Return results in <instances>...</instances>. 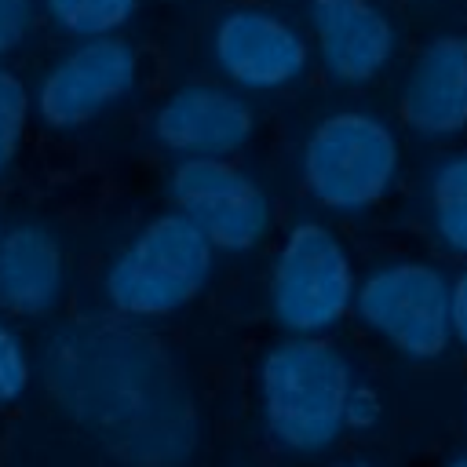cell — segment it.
<instances>
[{
  "mask_svg": "<svg viewBox=\"0 0 467 467\" xmlns=\"http://www.w3.org/2000/svg\"><path fill=\"white\" fill-rule=\"evenodd\" d=\"M62 248L44 226L18 223L0 230V310L18 317L47 314L62 296Z\"/></svg>",
  "mask_w": 467,
  "mask_h": 467,
  "instance_id": "12",
  "label": "cell"
},
{
  "mask_svg": "<svg viewBox=\"0 0 467 467\" xmlns=\"http://www.w3.org/2000/svg\"><path fill=\"white\" fill-rule=\"evenodd\" d=\"M398 175L394 131L361 109L328 113L303 146V182L332 212H365L379 204Z\"/></svg>",
  "mask_w": 467,
  "mask_h": 467,
  "instance_id": "3",
  "label": "cell"
},
{
  "mask_svg": "<svg viewBox=\"0 0 467 467\" xmlns=\"http://www.w3.org/2000/svg\"><path fill=\"white\" fill-rule=\"evenodd\" d=\"M350 390L347 358L317 336H292L270 347L259 365L266 427L296 452H317L339 438Z\"/></svg>",
  "mask_w": 467,
  "mask_h": 467,
  "instance_id": "1",
  "label": "cell"
},
{
  "mask_svg": "<svg viewBox=\"0 0 467 467\" xmlns=\"http://www.w3.org/2000/svg\"><path fill=\"white\" fill-rule=\"evenodd\" d=\"M431 223L449 252L467 255V153L449 157L431 175Z\"/></svg>",
  "mask_w": 467,
  "mask_h": 467,
  "instance_id": "13",
  "label": "cell"
},
{
  "mask_svg": "<svg viewBox=\"0 0 467 467\" xmlns=\"http://www.w3.org/2000/svg\"><path fill=\"white\" fill-rule=\"evenodd\" d=\"M33 15H36L33 0H0V55L15 51L29 36Z\"/></svg>",
  "mask_w": 467,
  "mask_h": 467,
  "instance_id": "17",
  "label": "cell"
},
{
  "mask_svg": "<svg viewBox=\"0 0 467 467\" xmlns=\"http://www.w3.org/2000/svg\"><path fill=\"white\" fill-rule=\"evenodd\" d=\"M26 120H29V91L11 69L0 66V175L18 157Z\"/></svg>",
  "mask_w": 467,
  "mask_h": 467,
  "instance_id": "15",
  "label": "cell"
},
{
  "mask_svg": "<svg viewBox=\"0 0 467 467\" xmlns=\"http://www.w3.org/2000/svg\"><path fill=\"white\" fill-rule=\"evenodd\" d=\"M212 244L179 212L150 219L106 270V299L128 317L182 310L212 277Z\"/></svg>",
  "mask_w": 467,
  "mask_h": 467,
  "instance_id": "2",
  "label": "cell"
},
{
  "mask_svg": "<svg viewBox=\"0 0 467 467\" xmlns=\"http://www.w3.org/2000/svg\"><path fill=\"white\" fill-rule=\"evenodd\" d=\"M449 332L467 347V270L449 285Z\"/></svg>",
  "mask_w": 467,
  "mask_h": 467,
  "instance_id": "18",
  "label": "cell"
},
{
  "mask_svg": "<svg viewBox=\"0 0 467 467\" xmlns=\"http://www.w3.org/2000/svg\"><path fill=\"white\" fill-rule=\"evenodd\" d=\"M401 113L420 135L467 128V36H434L416 55L401 88Z\"/></svg>",
  "mask_w": 467,
  "mask_h": 467,
  "instance_id": "11",
  "label": "cell"
},
{
  "mask_svg": "<svg viewBox=\"0 0 467 467\" xmlns=\"http://www.w3.org/2000/svg\"><path fill=\"white\" fill-rule=\"evenodd\" d=\"M29 387V354L22 339L0 321V405L18 401Z\"/></svg>",
  "mask_w": 467,
  "mask_h": 467,
  "instance_id": "16",
  "label": "cell"
},
{
  "mask_svg": "<svg viewBox=\"0 0 467 467\" xmlns=\"http://www.w3.org/2000/svg\"><path fill=\"white\" fill-rule=\"evenodd\" d=\"M139 58L120 36L80 40L36 84V113L47 128L69 131L95 120L135 88Z\"/></svg>",
  "mask_w": 467,
  "mask_h": 467,
  "instance_id": "7",
  "label": "cell"
},
{
  "mask_svg": "<svg viewBox=\"0 0 467 467\" xmlns=\"http://www.w3.org/2000/svg\"><path fill=\"white\" fill-rule=\"evenodd\" d=\"M168 193L212 248L248 252L270 234V197L230 161H182Z\"/></svg>",
  "mask_w": 467,
  "mask_h": 467,
  "instance_id": "6",
  "label": "cell"
},
{
  "mask_svg": "<svg viewBox=\"0 0 467 467\" xmlns=\"http://www.w3.org/2000/svg\"><path fill=\"white\" fill-rule=\"evenodd\" d=\"M310 29L325 69L343 84H365L394 55V26L368 0H310Z\"/></svg>",
  "mask_w": 467,
  "mask_h": 467,
  "instance_id": "10",
  "label": "cell"
},
{
  "mask_svg": "<svg viewBox=\"0 0 467 467\" xmlns=\"http://www.w3.org/2000/svg\"><path fill=\"white\" fill-rule=\"evenodd\" d=\"M452 467H467V460H456V463H452Z\"/></svg>",
  "mask_w": 467,
  "mask_h": 467,
  "instance_id": "20",
  "label": "cell"
},
{
  "mask_svg": "<svg viewBox=\"0 0 467 467\" xmlns=\"http://www.w3.org/2000/svg\"><path fill=\"white\" fill-rule=\"evenodd\" d=\"M51 22L69 36H113L139 7V0H44Z\"/></svg>",
  "mask_w": 467,
  "mask_h": 467,
  "instance_id": "14",
  "label": "cell"
},
{
  "mask_svg": "<svg viewBox=\"0 0 467 467\" xmlns=\"http://www.w3.org/2000/svg\"><path fill=\"white\" fill-rule=\"evenodd\" d=\"M358 317L409 358H438L449 332V281L438 266L401 259L354 285Z\"/></svg>",
  "mask_w": 467,
  "mask_h": 467,
  "instance_id": "5",
  "label": "cell"
},
{
  "mask_svg": "<svg viewBox=\"0 0 467 467\" xmlns=\"http://www.w3.org/2000/svg\"><path fill=\"white\" fill-rule=\"evenodd\" d=\"M376 416H379V401L372 398V390L354 387L350 398H347V423L350 427H368V423H376Z\"/></svg>",
  "mask_w": 467,
  "mask_h": 467,
  "instance_id": "19",
  "label": "cell"
},
{
  "mask_svg": "<svg viewBox=\"0 0 467 467\" xmlns=\"http://www.w3.org/2000/svg\"><path fill=\"white\" fill-rule=\"evenodd\" d=\"M153 135L186 161H226L252 139V109L219 84H182L153 113Z\"/></svg>",
  "mask_w": 467,
  "mask_h": 467,
  "instance_id": "9",
  "label": "cell"
},
{
  "mask_svg": "<svg viewBox=\"0 0 467 467\" xmlns=\"http://www.w3.org/2000/svg\"><path fill=\"white\" fill-rule=\"evenodd\" d=\"M350 303L354 266L339 237L314 219L296 223L270 270V306L277 325L292 336H317L343 321Z\"/></svg>",
  "mask_w": 467,
  "mask_h": 467,
  "instance_id": "4",
  "label": "cell"
},
{
  "mask_svg": "<svg viewBox=\"0 0 467 467\" xmlns=\"http://www.w3.org/2000/svg\"><path fill=\"white\" fill-rule=\"evenodd\" d=\"M212 51L226 80H234L237 88H259V91L292 84L310 58L303 33L259 7L226 11L215 22Z\"/></svg>",
  "mask_w": 467,
  "mask_h": 467,
  "instance_id": "8",
  "label": "cell"
}]
</instances>
